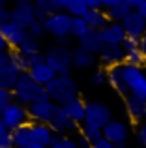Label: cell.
Segmentation results:
<instances>
[{
  "label": "cell",
  "instance_id": "6da1fadb",
  "mask_svg": "<svg viewBox=\"0 0 146 148\" xmlns=\"http://www.w3.org/2000/svg\"><path fill=\"white\" fill-rule=\"evenodd\" d=\"M11 92H13L15 101H17V103H21V105H25V107H30V105L36 103V101L49 99L45 86L38 84L36 81L30 77L28 71H25V73H21V75H19V81H17V84H15V88Z\"/></svg>",
  "mask_w": 146,
  "mask_h": 148
},
{
  "label": "cell",
  "instance_id": "7a4b0ae2",
  "mask_svg": "<svg viewBox=\"0 0 146 148\" xmlns=\"http://www.w3.org/2000/svg\"><path fill=\"white\" fill-rule=\"evenodd\" d=\"M45 90L49 99L60 107L79 98V84L71 75H56L49 84H45Z\"/></svg>",
  "mask_w": 146,
  "mask_h": 148
},
{
  "label": "cell",
  "instance_id": "3957f363",
  "mask_svg": "<svg viewBox=\"0 0 146 148\" xmlns=\"http://www.w3.org/2000/svg\"><path fill=\"white\" fill-rule=\"evenodd\" d=\"M71 47H66V45H49L45 53V62L55 69L56 75H71L73 69V53Z\"/></svg>",
  "mask_w": 146,
  "mask_h": 148
},
{
  "label": "cell",
  "instance_id": "277c9868",
  "mask_svg": "<svg viewBox=\"0 0 146 148\" xmlns=\"http://www.w3.org/2000/svg\"><path fill=\"white\" fill-rule=\"evenodd\" d=\"M122 69H124V77L129 88V96L146 99V71L131 64H122Z\"/></svg>",
  "mask_w": 146,
  "mask_h": 148
},
{
  "label": "cell",
  "instance_id": "5b68a950",
  "mask_svg": "<svg viewBox=\"0 0 146 148\" xmlns=\"http://www.w3.org/2000/svg\"><path fill=\"white\" fill-rule=\"evenodd\" d=\"M71 23H73V17L68 11H58V13L49 15L43 21V25L49 36H53V40H56V38L71 36Z\"/></svg>",
  "mask_w": 146,
  "mask_h": 148
},
{
  "label": "cell",
  "instance_id": "8992f818",
  "mask_svg": "<svg viewBox=\"0 0 146 148\" xmlns=\"http://www.w3.org/2000/svg\"><path fill=\"white\" fill-rule=\"evenodd\" d=\"M113 120V111L109 105L101 103V101H86V116H84V124L96 127H105L107 124Z\"/></svg>",
  "mask_w": 146,
  "mask_h": 148
},
{
  "label": "cell",
  "instance_id": "52a82bcc",
  "mask_svg": "<svg viewBox=\"0 0 146 148\" xmlns=\"http://www.w3.org/2000/svg\"><path fill=\"white\" fill-rule=\"evenodd\" d=\"M0 116H2L4 124L8 126L10 131H15V130H19V127H23V126H26V124L32 122V120H30L28 107L17 103V101H13V103H11Z\"/></svg>",
  "mask_w": 146,
  "mask_h": 148
},
{
  "label": "cell",
  "instance_id": "ba28073f",
  "mask_svg": "<svg viewBox=\"0 0 146 148\" xmlns=\"http://www.w3.org/2000/svg\"><path fill=\"white\" fill-rule=\"evenodd\" d=\"M58 107L55 101L45 99V101H36L28 107L30 120L36 124H51V120L55 118V114L58 112Z\"/></svg>",
  "mask_w": 146,
  "mask_h": 148
},
{
  "label": "cell",
  "instance_id": "9c48e42d",
  "mask_svg": "<svg viewBox=\"0 0 146 148\" xmlns=\"http://www.w3.org/2000/svg\"><path fill=\"white\" fill-rule=\"evenodd\" d=\"M55 131L49 124H30V145L28 148H51L55 141Z\"/></svg>",
  "mask_w": 146,
  "mask_h": 148
},
{
  "label": "cell",
  "instance_id": "30bf717a",
  "mask_svg": "<svg viewBox=\"0 0 146 148\" xmlns=\"http://www.w3.org/2000/svg\"><path fill=\"white\" fill-rule=\"evenodd\" d=\"M103 137L111 141L113 145H120V143H128L129 137V124L124 120L113 118L105 127H103Z\"/></svg>",
  "mask_w": 146,
  "mask_h": 148
},
{
  "label": "cell",
  "instance_id": "8fae6325",
  "mask_svg": "<svg viewBox=\"0 0 146 148\" xmlns=\"http://www.w3.org/2000/svg\"><path fill=\"white\" fill-rule=\"evenodd\" d=\"M11 10V23L19 25L21 28L28 30L30 25L36 21V10H34V4H15Z\"/></svg>",
  "mask_w": 146,
  "mask_h": 148
},
{
  "label": "cell",
  "instance_id": "7c38bea8",
  "mask_svg": "<svg viewBox=\"0 0 146 148\" xmlns=\"http://www.w3.org/2000/svg\"><path fill=\"white\" fill-rule=\"evenodd\" d=\"M128 38H137V40H143V36L146 34V19L139 13L137 10H133L128 17L122 21Z\"/></svg>",
  "mask_w": 146,
  "mask_h": 148
},
{
  "label": "cell",
  "instance_id": "4fadbf2b",
  "mask_svg": "<svg viewBox=\"0 0 146 148\" xmlns=\"http://www.w3.org/2000/svg\"><path fill=\"white\" fill-rule=\"evenodd\" d=\"M98 58L109 69V68H114V66L124 64L126 62V51L122 49V45H103V49L99 51Z\"/></svg>",
  "mask_w": 146,
  "mask_h": 148
},
{
  "label": "cell",
  "instance_id": "5bb4252c",
  "mask_svg": "<svg viewBox=\"0 0 146 148\" xmlns=\"http://www.w3.org/2000/svg\"><path fill=\"white\" fill-rule=\"evenodd\" d=\"M107 84H109V86L113 88V90L116 92L118 96H122L124 99L129 96V88H128V83H126V77H124V69H122V64L107 69Z\"/></svg>",
  "mask_w": 146,
  "mask_h": 148
},
{
  "label": "cell",
  "instance_id": "9a60e30c",
  "mask_svg": "<svg viewBox=\"0 0 146 148\" xmlns=\"http://www.w3.org/2000/svg\"><path fill=\"white\" fill-rule=\"evenodd\" d=\"M0 34L4 36V40H6L8 47H10L11 51L21 47L23 40L26 38V30H25V28H21L19 25H15V23H11V21L0 26Z\"/></svg>",
  "mask_w": 146,
  "mask_h": 148
},
{
  "label": "cell",
  "instance_id": "2e32d148",
  "mask_svg": "<svg viewBox=\"0 0 146 148\" xmlns=\"http://www.w3.org/2000/svg\"><path fill=\"white\" fill-rule=\"evenodd\" d=\"M51 130L55 131V135H68L71 133V131H77L79 130V124L73 122L70 116L66 114V111H64V107H58V112L55 114V118L51 120Z\"/></svg>",
  "mask_w": 146,
  "mask_h": 148
},
{
  "label": "cell",
  "instance_id": "e0dca14e",
  "mask_svg": "<svg viewBox=\"0 0 146 148\" xmlns=\"http://www.w3.org/2000/svg\"><path fill=\"white\" fill-rule=\"evenodd\" d=\"M124 103H126V112H128L131 122H137V124L146 122V99L128 96Z\"/></svg>",
  "mask_w": 146,
  "mask_h": 148
},
{
  "label": "cell",
  "instance_id": "ac0fdd59",
  "mask_svg": "<svg viewBox=\"0 0 146 148\" xmlns=\"http://www.w3.org/2000/svg\"><path fill=\"white\" fill-rule=\"evenodd\" d=\"M101 38L105 45H122L124 40L128 38V34H126L122 23H109L101 30Z\"/></svg>",
  "mask_w": 146,
  "mask_h": 148
},
{
  "label": "cell",
  "instance_id": "d6986e66",
  "mask_svg": "<svg viewBox=\"0 0 146 148\" xmlns=\"http://www.w3.org/2000/svg\"><path fill=\"white\" fill-rule=\"evenodd\" d=\"M71 53H73V68H75V69H90V68H94L96 62L99 60L98 54L83 49L81 45L73 47Z\"/></svg>",
  "mask_w": 146,
  "mask_h": 148
},
{
  "label": "cell",
  "instance_id": "ffe728a7",
  "mask_svg": "<svg viewBox=\"0 0 146 148\" xmlns=\"http://www.w3.org/2000/svg\"><path fill=\"white\" fill-rule=\"evenodd\" d=\"M83 19L86 21V25L90 26V30H99V32L111 23L109 17H107V11L103 10V8L101 10H88Z\"/></svg>",
  "mask_w": 146,
  "mask_h": 148
},
{
  "label": "cell",
  "instance_id": "44dd1931",
  "mask_svg": "<svg viewBox=\"0 0 146 148\" xmlns=\"http://www.w3.org/2000/svg\"><path fill=\"white\" fill-rule=\"evenodd\" d=\"M64 111H66V114L70 116L73 122H77L79 126H83L84 124V116H86V101L77 98V99H73V101L64 105Z\"/></svg>",
  "mask_w": 146,
  "mask_h": 148
},
{
  "label": "cell",
  "instance_id": "7402d4cb",
  "mask_svg": "<svg viewBox=\"0 0 146 148\" xmlns=\"http://www.w3.org/2000/svg\"><path fill=\"white\" fill-rule=\"evenodd\" d=\"M28 73H30V77H32V79L36 81L38 84H41V86L49 84V83H51V81L56 77L55 69H53L51 66L47 64V62H45V64L36 66V68H32V69H28Z\"/></svg>",
  "mask_w": 146,
  "mask_h": 148
},
{
  "label": "cell",
  "instance_id": "603a6c76",
  "mask_svg": "<svg viewBox=\"0 0 146 148\" xmlns=\"http://www.w3.org/2000/svg\"><path fill=\"white\" fill-rule=\"evenodd\" d=\"M79 45L83 49L94 53V54H99V51L103 49L105 43H103V38H101V32H99V30H90L83 40H79Z\"/></svg>",
  "mask_w": 146,
  "mask_h": 148
},
{
  "label": "cell",
  "instance_id": "cb8c5ba5",
  "mask_svg": "<svg viewBox=\"0 0 146 148\" xmlns=\"http://www.w3.org/2000/svg\"><path fill=\"white\" fill-rule=\"evenodd\" d=\"M19 75H21V71H19L17 68H13V66L0 68V88H4V90H13L17 81H19Z\"/></svg>",
  "mask_w": 146,
  "mask_h": 148
},
{
  "label": "cell",
  "instance_id": "d4e9b609",
  "mask_svg": "<svg viewBox=\"0 0 146 148\" xmlns=\"http://www.w3.org/2000/svg\"><path fill=\"white\" fill-rule=\"evenodd\" d=\"M34 10H36V21H45L49 15L60 11L56 0H34Z\"/></svg>",
  "mask_w": 146,
  "mask_h": 148
},
{
  "label": "cell",
  "instance_id": "484cf974",
  "mask_svg": "<svg viewBox=\"0 0 146 148\" xmlns=\"http://www.w3.org/2000/svg\"><path fill=\"white\" fill-rule=\"evenodd\" d=\"M105 11H107V17H109L111 23H122L133 10L126 2H120V4H116V6L109 8V10H105Z\"/></svg>",
  "mask_w": 146,
  "mask_h": 148
},
{
  "label": "cell",
  "instance_id": "4316f807",
  "mask_svg": "<svg viewBox=\"0 0 146 148\" xmlns=\"http://www.w3.org/2000/svg\"><path fill=\"white\" fill-rule=\"evenodd\" d=\"M30 124H26V126L19 127V130H15V131H11L13 148H28V145H30Z\"/></svg>",
  "mask_w": 146,
  "mask_h": 148
},
{
  "label": "cell",
  "instance_id": "83f0119b",
  "mask_svg": "<svg viewBox=\"0 0 146 148\" xmlns=\"http://www.w3.org/2000/svg\"><path fill=\"white\" fill-rule=\"evenodd\" d=\"M40 51H41V40H38V38L30 36V34L26 32V38L23 40L21 47H19V53H23L25 56H30V54L40 53Z\"/></svg>",
  "mask_w": 146,
  "mask_h": 148
},
{
  "label": "cell",
  "instance_id": "f1b7e54d",
  "mask_svg": "<svg viewBox=\"0 0 146 148\" xmlns=\"http://www.w3.org/2000/svg\"><path fill=\"white\" fill-rule=\"evenodd\" d=\"M90 32V26L86 25L83 17H73V23H71V38L73 40H83L86 34Z\"/></svg>",
  "mask_w": 146,
  "mask_h": 148
},
{
  "label": "cell",
  "instance_id": "f546056e",
  "mask_svg": "<svg viewBox=\"0 0 146 148\" xmlns=\"http://www.w3.org/2000/svg\"><path fill=\"white\" fill-rule=\"evenodd\" d=\"M124 64H131V66H137V68H143L146 66V53L143 49H135L131 53H126V62Z\"/></svg>",
  "mask_w": 146,
  "mask_h": 148
},
{
  "label": "cell",
  "instance_id": "4dcf8cb0",
  "mask_svg": "<svg viewBox=\"0 0 146 148\" xmlns=\"http://www.w3.org/2000/svg\"><path fill=\"white\" fill-rule=\"evenodd\" d=\"M88 10H90V8H88L86 0H71L70 6L66 8V11L71 15V17H84Z\"/></svg>",
  "mask_w": 146,
  "mask_h": 148
},
{
  "label": "cell",
  "instance_id": "1f68e13d",
  "mask_svg": "<svg viewBox=\"0 0 146 148\" xmlns=\"http://www.w3.org/2000/svg\"><path fill=\"white\" fill-rule=\"evenodd\" d=\"M81 135H84V137H86L88 141L94 145L96 141L103 139V130H101V127H96V126H88V124H83V126H81Z\"/></svg>",
  "mask_w": 146,
  "mask_h": 148
},
{
  "label": "cell",
  "instance_id": "d6a6232c",
  "mask_svg": "<svg viewBox=\"0 0 146 148\" xmlns=\"http://www.w3.org/2000/svg\"><path fill=\"white\" fill-rule=\"evenodd\" d=\"M11 66L17 68L21 73L28 71V62H26V56L23 53H19V49H13L11 51Z\"/></svg>",
  "mask_w": 146,
  "mask_h": 148
},
{
  "label": "cell",
  "instance_id": "836d02e7",
  "mask_svg": "<svg viewBox=\"0 0 146 148\" xmlns=\"http://www.w3.org/2000/svg\"><path fill=\"white\" fill-rule=\"evenodd\" d=\"M51 148H79V145H77V139L70 137V135H60V137L56 135Z\"/></svg>",
  "mask_w": 146,
  "mask_h": 148
},
{
  "label": "cell",
  "instance_id": "e575fe53",
  "mask_svg": "<svg viewBox=\"0 0 146 148\" xmlns=\"http://www.w3.org/2000/svg\"><path fill=\"white\" fill-rule=\"evenodd\" d=\"M26 32H28L30 36L38 38V40H41V38H45V36H47V30H45L43 21H34L32 25H30V28L26 30Z\"/></svg>",
  "mask_w": 146,
  "mask_h": 148
},
{
  "label": "cell",
  "instance_id": "d590c367",
  "mask_svg": "<svg viewBox=\"0 0 146 148\" xmlns=\"http://www.w3.org/2000/svg\"><path fill=\"white\" fill-rule=\"evenodd\" d=\"M90 83L92 86H103L107 83V69L105 68H98L90 77Z\"/></svg>",
  "mask_w": 146,
  "mask_h": 148
},
{
  "label": "cell",
  "instance_id": "8d00e7d4",
  "mask_svg": "<svg viewBox=\"0 0 146 148\" xmlns=\"http://www.w3.org/2000/svg\"><path fill=\"white\" fill-rule=\"evenodd\" d=\"M15 101L13 98V92L11 90H4V88H0V114H2L4 111H6L8 107H10L11 103Z\"/></svg>",
  "mask_w": 146,
  "mask_h": 148
},
{
  "label": "cell",
  "instance_id": "74e56055",
  "mask_svg": "<svg viewBox=\"0 0 146 148\" xmlns=\"http://www.w3.org/2000/svg\"><path fill=\"white\" fill-rule=\"evenodd\" d=\"M26 62H28V69L36 68V66H40V64H45V53L40 51V53L30 54V56H26Z\"/></svg>",
  "mask_w": 146,
  "mask_h": 148
},
{
  "label": "cell",
  "instance_id": "f35d334b",
  "mask_svg": "<svg viewBox=\"0 0 146 148\" xmlns=\"http://www.w3.org/2000/svg\"><path fill=\"white\" fill-rule=\"evenodd\" d=\"M139 47H141V40H137V38H126L124 43H122V49L126 53H131V51H135Z\"/></svg>",
  "mask_w": 146,
  "mask_h": 148
},
{
  "label": "cell",
  "instance_id": "ab89813d",
  "mask_svg": "<svg viewBox=\"0 0 146 148\" xmlns=\"http://www.w3.org/2000/svg\"><path fill=\"white\" fill-rule=\"evenodd\" d=\"M137 143L141 146H146V122L139 124V127H137Z\"/></svg>",
  "mask_w": 146,
  "mask_h": 148
},
{
  "label": "cell",
  "instance_id": "60d3db41",
  "mask_svg": "<svg viewBox=\"0 0 146 148\" xmlns=\"http://www.w3.org/2000/svg\"><path fill=\"white\" fill-rule=\"evenodd\" d=\"M6 66H11V49L0 53V68H6Z\"/></svg>",
  "mask_w": 146,
  "mask_h": 148
},
{
  "label": "cell",
  "instance_id": "b9f144b4",
  "mask_svg": "<svg viewBox=\"0 0 146 148\" xmlns=\"http://www.w3.org/2000/svg\"><path fill=\"white\" fill-rule=\"evenodd\" d=\"M11 21V10L10 8H6V10H0V26L6 25V23Z\"/></svg>",
  "mask_w": 146,
  "mask_h": 148
},
{
  "label": "cell",
  "instance_id": "7bdbcfd3",
  "mask_svg": "<svg viewBox=\"0 0 146 148\" xmlns=\"http://www.w3.org/2000/svg\"><path fill=\"white\" fill-rule=\"evenodd\" d=\"M92 148H114V145L103 137V139H99V141H96L94 145H92Z\"/></svg>",
  "mask_w": 146,
  "mask_h": 148
},
{
  "label": "cell",
  "instance_id": "ee69618b",
  "mask_svg": "<svg viewBox=\"0 0 146 148\" xmlns=\"http://www.w3.org/2000/svg\"><path fill=\"white\" fill-rule=\"evenodd\" d=\"M77 145H79V148H92V143L81 133H79V137H77Z\"/></svg>",
  "mask_w": 146,
  "mask_h": 148
},
{
  "label": "cell",
  "instance_id": "f6af8a7d",
  "mask_svg": "<svg viewBox=\"0 0 146 148\" xmlns=\"http://www.w3.org/2000/svg\"><path fill=\"white\" fill-rule=\"evenodd\" d=\"M126 4H128L129 8H131V10H139L141 6H143V4L146 2V0H124Z\"/></svg>",
  "mask_w": 146,
  "mask_h": 148
},
{
  "label": "cell",
  "instance_id": "bcb514c9",
  "mask_svg": "<svg viewBox=\"0 0 146 148\" xmlns=\"http://www.w3.org/2000/svg\"><path fill=\"white\" fill-rule=\"evenodd\" d=\"M86 4L90 10H101L103 8V0H86Z\"/></svg>",
  "mask_w": 146,
  "mask_h": 148
},
{
  "label": "cell",
  "instance_id": "7dc6e473",
  "mask_svg": "<svg viewBox=\"0 0 146 148\" xmlns=\"http://www.w3.org/2000/svg\"><path fill=\"white\" fill-rule=\"evenodd\" d=\"M71 40H73L71 36H68V38H56V40H55V43H56V45H66V47H70Z\"/></svg>",
  "mask_w": 146,
  "mask_h": 148
},
{
  "label": "cell",
  "instance_id": "c3c4849f",
  "mask_svg": "<svg viewBox=\"0 0 146 148\" xmlns=\"http://www.w3.org/2000/svg\"><path fill=\"white\" fill-rule=\"evenodd\" d=\"M120 2H124V0H103V10H109V8L116 6V4H120Z\"/></svg>",
  "mask_w": 146,
  "mask_h": 148
},
{
  "label": "cell",
  "instance_id": "681fc988",
  "mask_svg": "<svg viewBox=\"0 0 146 148\" xmlns=\"http://www.w3.org/2000/svg\"><path fill=\"white\" fill-rule=\"evenodd\" d=\"M70 2L71 0H56V6H58L60 11H66V8L70 6Z\"/></svg>",
  "mask_w": 146,
  "mask_h": 148
},
{
  "label": "cell",
  "instance_id": "f907efd6",
  "mask_svg": "<svg viewBox=\"0 0 146 148\" xmlns=\"http://www.w3.org/2000/svg\"><path fill=\"white\" fill-rule=\"evenodd\" d=\"M8 133H10V130H8V126L4 124L2 116H0V137H4V135H8Z\"/></svg>",
  "mask_w": 146,
  "mask_h": 148
},
{
  "label": "cell",
  "instance_id": "816d5d0a",
  "mask_svg": "<svg viewBox=\"0 0 146 148\" xmlns=\"http://www.w3.org/2000/svg\"><path fill=\"white\" fill-rule=\"evenodd\" d=\"M6 51H10V47H8L6 40H4V36L0 34V53H6Z\"/></svg>",
  "mask_w": 146,
  "mask_h": 148
},
{
  "label": "cell",
  "instance_id": "f5cc1de1",
  "mask_svg": "<svg viewBox=\"0 0 146 148\" xmlns=\"http://www.w3.org/2000/svg\"><path fill=\"white\" fill-rule=\"evenodd\" d=\"M137 11H139V13H141V15H143V17L146 19V2H144V4H143V6H141V8H139V10H137Z\"/></svg>",
  "mask_w": 146,
  "mask_h": 148
},
{
  "label": "cell",
  "instance_id": "db71d44e",
  "mask_svg": "<svg viewBox=\"0 0 146 148\" xmlns=\"http://www.w3.org/2000/svg\"><path fill=\"white\" fill-rule=\"evenodd\" d=\"M141 49H143L144 53H146V34L143 36V40H141Z\"/></svg>",
  "mask_w": 146,
  "mask_h": 148
},
{
  "label": "cell",
  "instance_id": "11a10c76",
  "mask_svg": "<svg viewBox=\"0 0 146 148\" xmlns=\"http://www.w3.org/2000/svg\"><path fill=\"white\" fill-rule=\"evenodd\" d=\"M15 4H34V0H13Z\"/></svg>",
  "mask_w": 146,
  "mask_h": 148
},
{
  "label": "cell",
  "instance_id": "9f6ffc18",
  "mask_svg": "<svg viewBox=\"0 0 146 148\" xmlns=\"http://www.w3.org/2000/svg\"><path fill=\"white\" fill-rule=\"evenodd\" d=\"M6 2H8V0H0V10H6Z\"/></svg>",
  "mask_w": 146,
  "mask_h": 148
},
{
  "label": "cell",
  "instance_id": "6f0895ef",
  "mask_svg": "<svg viewBox=\"0 0 146 148\" xmlns=\"http://www.w3.org/2000/svg\"><path fill=\"white\" fill-rule=\"evenodd\" d=\"M114 148H128V143H120V145H114Z\"/></svg>",
  "mask_w": 146,
  "mask_h": 148
},
{
  "label": "cell",
  "instance_id": "680465c9",
  "mask_svg": "<svg viewBox=\"0 0 146 148\" xmlns=\"http://www.w3.org/2000/svg\"><path fill=\"white\" fill-rule=\"evenodd\" d=\"M141 148H146V146H141Z\"/></svg>",
  "mask_w": 146,
  "mask_h": 148
}]
</instances>
